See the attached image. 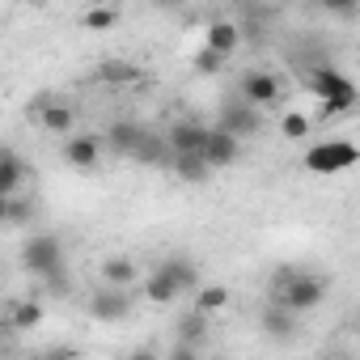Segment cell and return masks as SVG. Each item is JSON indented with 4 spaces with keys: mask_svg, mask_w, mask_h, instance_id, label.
<instances>
[{
    "mask_svg": "<svg viewBox=\"0 0 360 360\" xmlns=\"http://www.w3.org/2000/svg\"><path fill=\"white\" fill-rule=\"evenodd\" d=\"M280 94H284V85H280L276 72H267V68H246L242 81H238V94H233V98H242V102L255 106V110H267V106L280 102Z\"/></svg>",
    "mask_w": 360,
    "mask_h": 360,
    "instance_id": "5b68a950",
    "label": "cell"
},
{
    "mask_svg": "<svg viewBox=\"0 0 360 360\" xmlns=\"http://www.w3.org/2000/svg\"><path fill=\"white\" fill-rule=\"evenodd\" d=\"M144 297L153 301V305H169V301H178V288L165 280V271H148V280H144Z\"/></svg>",
    "mask_w": 360,
    "mask_h": 360,
    "instance_id": "cb8c5ba5",
    "label": "cell"
},
{
    "mask_svg": "<svg viewBox=\"0 0 360 360\" xmlns=\"http://www.w3.org/2000/svg\"><path fill=\"white\" fill-rule=\"evenodd\" d=\"M161 360H204V356H200V347H187V343H174V347H169V356H161Z\"/></svg>",
    "mask_w": 360,
    "mask_h": 360,
    "instance_id": "f546056e",
    "label": "cell"
},
{
    "mask_svg": "<svg viewBox=\"0 0 360 360\" xmlns=\"http://www.w3.org/2000/svg\"><path fill=\"white\" fill-rule=\"evenodd\" d=\"M140 77V68L131 64V60H106L102 68H98V81L102 85H131Z\"/></svg>",
    "mask_w": 360,
    "mask_h": 360,
    "instance_id": "603a6c76",
    "label": "cell"
},
{
    "mask_svg": "<svg viewBox=\"0 0 360 360\" xmlns=\"http://www.w3.org/2000/svg\"><path fill=\"white\" fill-rule=\"evenodd\" d=\"M98 276H102V288H131L140 280V267L127 255H110V259H102Z\"/></svg>",
    "mask_w": 360,
    "mask_h": 360,
    "instance_id": "2e32d148",
    "label": "cell"
},
{
    "mask_svg": "<svg viewBox=\"0 0 360 360\" xmlns=\"http://www.w3.org/2000/svg\"><path fill=\"white\" fill-rule=\"evenodd\" d=\"M280 131H284L288 140H301V136H309V119L292 110V115H284V123H280Z\"/></svg>",
    "mask_w": 360,
    "mask_h": 360,
    "instance_id": "83f0119b",
    "label": "cell"
},
{
    "mask_svg": "<svg viewBox=\"0 0 360 360\" xmlns=\"http://www.w3.org/2000/svg\"><path fill=\"white\" fill-rule=\"evenodd\" d=\"M22 271H30V276H47V271H56V267H68L64 263V242L56 238V233H30L26 242H22Z\"/></svg>",
    "mask_w": 360,
    "mask_h": 360,
    "instance_id": "3957f363",
    "label": "cell"
},
{
    "mask_svg": "<svg viewBox=\"0 0 360 360\" xmlns=\"http://www.w3.org/2000/svg\"><path fill=\"white\" fill-rule=\"evenodd\" d=\"M204 47H208V51H217L221 60H229V56L242 47V34H238L233 18H217V22L208 26V34H204Z\"/></svg>",
    "mask_w": 360,
    "mask_h": 360,
    "instance_id": "e0dca14e",
    "label": "cell"
},
{
    "mask_svg": "<svg viewBox=\"0 0 360 360\" xmlns=\"http://www.w3.org/2000/svg\"><path fill=\"white\" fill-rule=\"evenodd\" d=\"M34 221V200L30 195H13L9 200V225H30Z\"/></svg>",
    "mask_w": 360,
    "mask_h": 360,
    "instance_id": "484cf974",
    "label": "cell"
},
{
    "mask_svg": "<svg viewBox=\"0 0 360 360\" xmlns=\"http://www.w3.org/2000/svg\"><path fill=\"white\" fill-rule=\"evenodd\" d=\"M208 339V318H200L195 309H187L174 326V343H187V347H200Z\"/></svg>",
    "mask_w": 360,
    "mask_h": 360,
    "instance_id": "d6986e66",
    "label": "cell"
},
{
    "mask_svg": "<svg viewBox=\"0 0 360 360\" xmlns=\"http://www.w3.org/2000/svg\"><path fill=\"white\" fill-rule=\"evenodd\" d=\"M356 144H347V140H326V144H314L309 153H305V169H314V174H339V169H352L356 165Z\"/></svg>",
    "mask_w": 360,
    "mask_h": 360,
    "instance_id": "52a82bcc",
    "label": "cell"
},
{
    "mask_svg": "<svg viewBox=\"0 0 360 360\" xmlns=\"http://www.w3.org/2000/svg\"><path fill=\"white\" fill-rule=\"evenodd\" d=\"M157 271H165V280L178 288V297L183 292H195L204 280H200V267H195V259H187V255H169V259H161L157 263Z\"/></svg>",
    "mask_w": 360,
    "mask_h": 360,
    "instance_id": "5bb4252c",
    "label": "cell"
},
{
    "mask_svg": "<svg viewBox=\"0 0 360 360\" xmlns=\"http://www.w3.org/2000/svg\"><path fill=\"white\" fill-rule=\"evenodd\" d=\"M259 326H263L267 339H276V343H292L297 330H301V318L288 314V309H280V305H263V309H259Z\"/></svg>",
    "mask_w": 360,
    "mask_h": 360,
    "instance_id": "4fadbf2b",
    "label": "cell"
},
{
    "mask_svg": "<svg viewBox=\"0 0 360 360\" xmlns=\"http://www.w3.org/2000/svg\"><path fill=\"white\" fill-rule=\"evenodd\" d=\"M39 322H43V301H18V305L9 309V326H13L18 335L34 330Z\"/></svg>",
    "mask_w": 360,
    "mask_h": 360,
    "instance_id": "7402d4cb",
    "label": "cell"
},
{
    "mask_svg": "<svg viewBox=\"0 0 360 360\" xmlns=\"http://www.w3.org/2000/svg\"><path fill=\"white\" fill-rule=\"evenodd\" d=\"M85 26H89V30H110V26H119V9H110V5H94V9L85 13Z\"/></svg>",
    "mask_w": 360,
    "mask_h": 360,
    "instance_id": "d4e9b609",
    "label": "cell"
},
{
    "mask_svg": "<svg viewBox=\"0 0 360 360\" xmlns=\"http://www.w3.org/2000/svg\"><path fill=\"white\" fill-rule=\"evenodd\" d=\"M0 225H9V200H0Z\"/></svg>",
    "mask_w": 360,
    "mask_h": 360,
    "instance_id": "1f68e13d",
    "label": "cell"
},
{
    "mask_svg": "<svg viewBox=\"0 0 360 360\" xmlns=\"http://www.w3.org/2000/svg\"><path fill=\"white\" fill-rule=\"evenodd\" d=\"M169 157H204V144H208V123L200 119H178L169 131H161Z\"/></svg>",
    "mask_w": 360,
    "mask_h": 360,
    "instance_id": "8992f818",
    "label": "cell"
},
{
    "mask_svg": "<svg viewBox=\"0 0 360 360\" xmlns=\"http://www.w3.org/2000/svg\"><path fill=\"white\" fill-rule=\"evenodd\" d=\"M169 165H174L178 183H208V178H212V169L204 165V157H169Z\"/></svg>",
    "mask_w": 360,
    "mask_h": 360,
    "instance_id": "ffe728a7",
    "label": "cell"
},
{
    "mask_svg": "<svg viewBox=\"0 0 360 360\" xmlns=\"http://www.w3.org/2000/svg\"><path fill=\"white\" fill-rule=\"evenodd\" d=\"M85 309L94 322H123V318H131V288H98V292H89Z\"/></svg>",
    "mask_w": 360,
    "mask_h": 360,
    "instance_id": "ba28073f",
    "label": "cell"
},
{
    "mask_svg": "<svg viewBox=\"0 0 360 360\" xmlns=\"http://www.w3.org/2000/svg\"><path fill=\"white\" fill-rule=\"evenodd\" d=\"M212 127H221L225 136H233V140L242 144V140L259 136V127H263V110L246 106L242 98H225L221 110H217V123H212Z\"/></svg>",
    "mask_w": 360,
    "mask_h": 360,
    "instance_id": "277c9868",
    "label": "cell"
},
{
    "mask_svg": "<svg viewBox=\"0 0 360 360\" xmlns=\"http://www.w3.org/2000/svg\"><path fill=\"white\" fill-rule=\"evenodd\" d=\"M64 161L72 165V169H98V161H102V136H94V131H72V136H64Z\"/></svg>",
    "mask_w": 360,
    "mask_h": 360,
    "instance_id": "9c48e42d",
    "label": "cell"
},
{
    "mask_svg": "<svg viewBox=\"0 0 360 360\" xmlns=\"http://www.w3.org/2000/svg\"><path fill=\"white\" fill-rule=\"evenodd\" d=\"M305 85H309V94L322 102V115H326V119L347 115V110L356 106V85H352L339 68H330V64H314L309 77H305Z\"/></svg>",
    "mask_w": 360,
    "mask_h": 360,
    "instance_id": "7a4b0ae2",
    "label": "cell"
},
{
    "mask_svg": "<svg viewBox=\"0 0 360 360\" xmlns=\"http://www.w3.org/2000/svg\"><path fill=\"white\" fill-rule=\"evenodd\" d=\"M43 284H47V292H51V297H60V301L72 292V276H68V267H56V271H47V276H43Z\"/></svg>",
    "mask_w": 360,
    "mask_h": 360,
    "instance_id": "4316f807",
    "label": "cell"
},
{
    "mask_svg": "<svg viewBox=\"0 0 360 360\" xmlns=\"http://www.w3.org/2000/svg\"><path fill=\"white\" fill-rule=\"evenodd\" d=\"M144 123H136V119H115L106 131H102V148H110L115 157H131L136 153V144L144 140Z\"/></svg>",
    "mask_w": 360,
    "mask_h": 360,
    "instance_id": "7c38bea8",
    "label": "cell"
},
{
    "mask_svg": "<svg viewBox=\"0 0 360 360\" xmlns=\"http://www.w3.org/2000/svg\"><path fill=\"white\" fill-rule=\"evenodd\" d=\"M326 360H352V356H326Z\"/></svg>",
    "mask_w": 360,
    "mask_h": 360,
    "instance_id": "d6a6232c",
    "label": "cell"
},
{
    "mask_svg": "<svg viewBox=\"0 0 360 360\" xmlns=\"http://www.w3.org/2000/svg\"><path fill=\"white\" fill-rule=\"evenodd\" d=\"M242 157V144L233 136H225L221 127H208V144H204V165L208 169H229Z\"/></svg>",
    "mask_w": 360,
    "mask_h": 360,
    "instance_id": "9a60e30c",
    "label": "cell"
},
{
    "mask_svg": "<svg viewBox=\"0 0 360 360\" xmlns=\"http://www.w3.org/2000/svg\"><path fill=\"white\" fill-rule=\"evenodd\" d=\"M34 106V115H39V123L51 131V136H72V127H77V110L68 106V102H60V98H34L30 102Z\"/></svg>",
    "mask_w": 360,
    "mask_h": 360,
    "instance_id": "30bf717a",
    "label": "cell"
},
{
    "mask_svg": "<svg viewBox=\"0 0 360 360\" xmlns=\"http://www.w3.org/2000/svg\"><path fill=\"white\" fill-rule=\"evenodd\" d=\"M30 178V161L18 157L9 144H0V200L22 195V183Z\"/></svg>",
    "mask_w": 360,
    "mask_h": 360,
    "instance_id": "8fae6325",
    "label": "cell"
},
{
    "mask_svg": "<svg viewBox=\"0 0 360 360\" xmlns=\"http://www.w3.org/2000/svg\"><path fill=\"white\" fill-rule=\"evenodd\" d=\"M326 297V280L314 276V271H301V267H280L271 276V305L288 309V314H314Z\"/></svg>",
    "mask_w": 360,
    "mask_h": 360,
    "instance_id": "6da1fadb",
    "label": "cell"
},
{
    "mask_svg": "<svg viewBox=\"0 0 360 360\" xmlns=\"http://www.w3.org/2000/svg\"><path fill=\"white\" fill-rule=\"evenodd\" d=\"M225 305H229V288H225V284H200V288H195L191 309H195L200 318H212V314H221Z\"/></svg>",
    "mask_w": 360,
    "mask_h": 360,
    "instance_id": "ac0fdd59",
    "label": "cell"
},
{
    "mask_svg": "<svg viewBox=\"0 0 360 360\" xmlns=\"http://www.w3.org/2000/svg\"><path fill=\"white\" fill-rule=\"evenodd\" d=\"M131 161H140V165H161V161H169V148H165V140H161L157 131H144V140L136 144Z\"/></svg>",
    "mask_w": 360,
    "mask_h": 360,
    "instance_id": "44dd1931",
    "label": "cell"
},
{
    "mask_svg": "<svg viewBox=\"0 0 360 360\" xmlns=\"http://www.w3.org/2000/svg\"><path fill=\"white\" fill-rule=\"evenodd\" d=\"M127 360H161V352H157V347H136Z\"/></svg>",
    "mask_w": 360,
    "mask_h": 360,
    "instance_id": "4dcf8cb0",
    "label": "cell"
},
{
    "mask_svg": "<svg viewBox=\"0 0 360 360\" xmlns=\"http://www.w3.org/2000/svg\"><path fill=\"white\" fill-rule=\"evenodd\" d=\"M195 68H200V72H221V68H225V60H221L217 51H208V47H204V51L195 56Z\"/></svg>",
    "mask_w": 360,
    "mask_h": 360,
    "instance_id": "f1b7e54d",
    "label": "cell"
}]
</instances>
